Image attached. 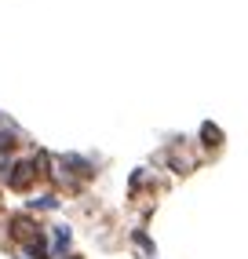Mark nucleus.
Wrapping results in <instances>:
<instances>
[{"mask_svg": "<svg viewBox=\"0 0 248 259\" xmlns=\"http://www.w3.org/2000/svg\"><path fill=\"white\" fill-rule=\"evenodd\" d=\"M201 135H204V139H208L212 146H219V139H223V135H219V128H212V124H204V128H201Z\"/></svg>", "mask_w": 248, "mask_h": 259, "instance_id": "f03ea898", "label": "nucleus"}, {"mask_svg": "<svg viewBox=\"0 0 248 259\" xmlns=\"http://www.w3.org/2000/svg\"><path fill=\"white\" fill-rule=\"evenodd\" d=\"M37 176H40V171H37V161H22V164H15V168L8 171V186H11V190H26Z\"/></svg>", "mask_w": 248, "mask_h": 259, "instance_id": "f257e3e1", "label": "nucleus"}]
</instances>
